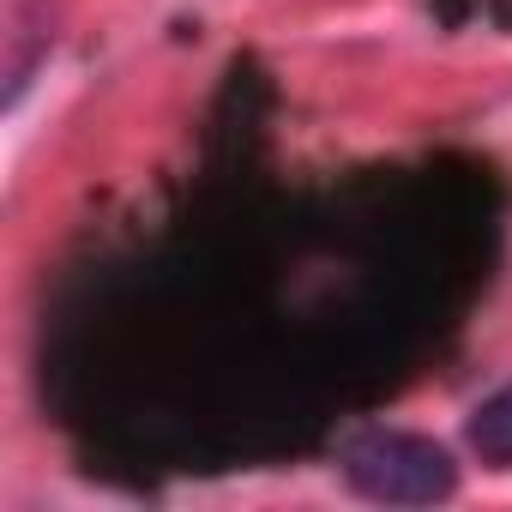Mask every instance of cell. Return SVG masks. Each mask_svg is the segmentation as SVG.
Wrapping results in <instances>:
<instances>
[{
  "mask_svg": "<svg viewBox=\"0 0 512 512\" xmlns=\"http://www.w3.org/2000/svg\"><path fill=\"white\" fill-rule=\"evenodd\" d=\"M344 482L374 506H434L458 494V464L440 440L368 428L344 446Z\"/></svg>",
  "mask_w": 512,
  "mask_h": 512,
  "instance_id": "1",
  "label": "cell"
},
{
  "mask_svg": "<svg viewBox=\"0 0 512 512\" xmlns=\"http://www.w3.org/2000/svg\"><path fill=\"white\" fill-rule=\"evenodd\" d=\"M464 440H470V452H476L488 470H512V386L488 392V398L470 410Z\"/></svg>",
  "mask_w": 512,
  "mask_h": 512,
  "instance_id": "2",
  "label": "cell"
}]
</instances>
